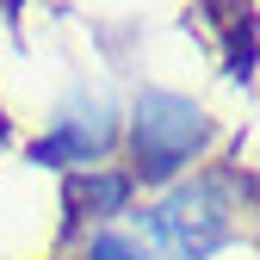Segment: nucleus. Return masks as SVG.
<instances>
[{"label": "nucleus", "instance_id": "obj_4", "mask_svg": "<svg viewBox=\"0 0 260 260\" xmlns=\"http://www.w3.org/2000/svg\"><path fill=\"white\" fill-rule=\"evenodd\" d=\"M75 260H155V254H149V242L130 230V223H100V230L81 236Z\"/></svg>", "mask_w": 260, "mask_h": 260}, {"label": "nucleus", "instance_id": "obj_3", "mask_svg": "<svg viewBox=\"0 0 260 260\" xmlns=\"http://www.w3.org/2000/svg\"><path fill=\"white\" fill-rule=\"evenodd\" d=\"M106 155H118V106L106 93H75V100L38 130V143H31V161H38V168L69 174V180L106 168Z\"/></svg>", "mask_w": 260, "mask_h": 260}, {"label": "nucleus", "instance_id": "obj_1", "mask_svg": "<svg viewBox=\"0 0 260 260\" xmlns=\"http://www.w3.org/2000/svg\"><path fill=\"white\" fill-rule=\"evenodd\" d=\"M242 211H248V186L236 192V174L205 161L199 174L149 192L130 211L137 217L130 230L149 242L155 260H217L223 248L242 242Z\"/></svg>", "mask_w": 260, "mask_h": 260}, {"label": "nucleus", "instance_id": "obj_2", "mask_svg": "<svg viewBox=\"0 0 260 260\" xmlns=\"http://www.w3.org/2000/svg\"><path fill=\"white\" fill-rule=\"evenodd\" d=\"M118 149H124V180L137 192H161L186 174H199L217 149V118L199 93L180 87H143L130 112H118Z\"/></svg>", "mask_w": 260, "mask_h": 260}]
</instances>
